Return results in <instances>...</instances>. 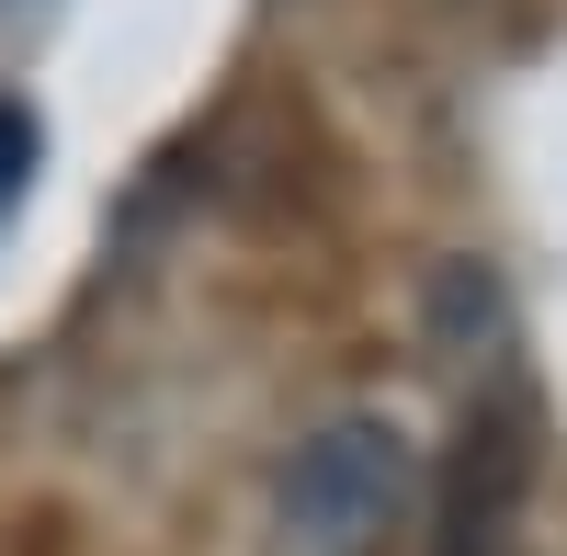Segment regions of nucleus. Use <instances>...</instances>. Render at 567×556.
I'll return each mask as SVG.
<instances>
[{
	"mask_svg": "<svg viewBox=\"0 0 567 556\" xmlns=\"http://www.w3.org/2000/svg\"><path fill=\"white\" fill-rule=\"evenodd\" d=\"M34 159H45V125H34L23 103H0V216L34 194Z\"/></svg>",
	"mask_w": 567,
	"mask_h": 556,
	"instance_id": "2",
	"label": "nucleus"
},
{
	"mask_svg": "<svg viewBox=\"0 0 567 556\" xmlns=\"http://www.w3.org/2000/svg\"><path fill=\"white\" fill-rule=\"evenodd\" d=\"M420 523V443L398 409H329L272 466V556H386Z\"/></svg>",
	"mask_w": 567,
	"mask_h": 556,
	"instance_id": "1",
	"label": "nucleus"
}]
</instances>
